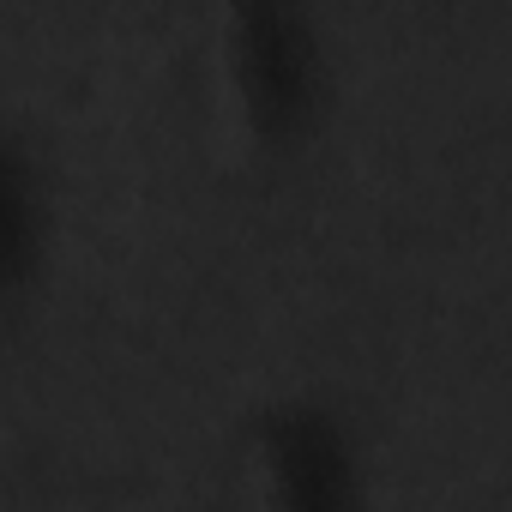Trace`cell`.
Instances as JSON below:
<instances>
[{
    "label": "cell",
    "instance_id": "cell-1",
    "mask_svg": "<svg viewBox=\"0 0 512 512\" xmlns=\"http://www.w3.org/2000/svg\"><path fill=\"white\" fill-rule=\"evenodd\" d=\"M229 67L253 133L266 139L296 133L320 97L314 31L296 7H278V0H247L229 13Z\"/></svg>",
    "mask_w": 512,
    "mask_h": 512
},
{
    "label": "cell",
    "instance_id": "cell-3",
    "mask_svg": "<svg viewBox=\"0 0 512 512\" xmlns=\"http://www.w3.org/2000/svg\"><path fill=\"white\" fill-rule=\"evenodd\" d=\"M0 260H7V284H25L37 260V181L19 145H7L0 163Z\"/></svg>",
    "mask_w": 512,
    "mask_h": 512
},
{
    "label": "cell",
    "instance_id": "cell-2",
    "mask_svg": "<svg viewBox=\"0 0 512 512\" xmlns=\"http://www.w3.org/2000/svg\"><path fill=\"white\" fill-rule=\"evenodd\" d=\"M278 512H356V464L344 428L314 404H278L253 422Z\"/></svg>",
    "mask_w": 512,
    "mask_h": 512
}]
</instances>
